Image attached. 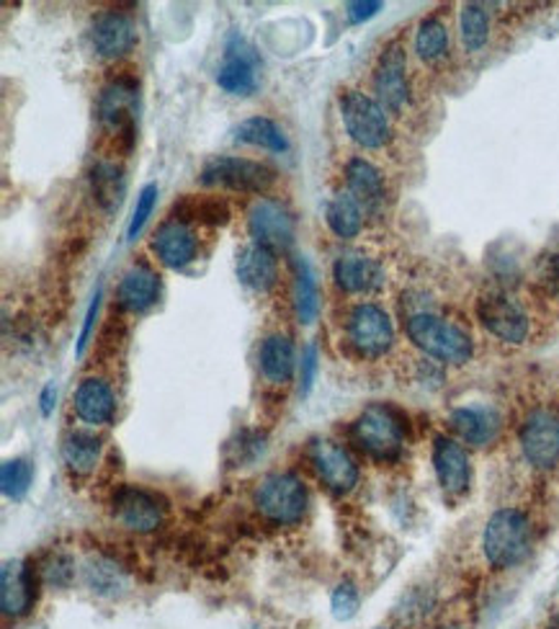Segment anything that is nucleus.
<instances>
[{
    "instance_id": "58836bf2",
    "label": "nucleus",
    "mask_w": 559,
    "mask_h": 629,
    "mask_svg": "<svg viewBox=\"0 0 559 629\" xmlns=\"http://www.w3.org/2000/svg\"><path fill=\"white\" fill-rule=\"evenodd\" d=\"M359 609V591L351 583H341L332 594V614L336 619H351Z\"/></svg>"
},
{
    "instance_id": "f704fd0d",
    "label": "nucleus",
    "mask_w": 559,
    "mask_h": 629,
    "mask_svg": "<svg viewBox=\"0 0 559 629\" xmlns=\"http://www.w3.org/2000/svg\"><path fill=\"white\" fill-rule=\"evenodd\" d=\"M534 284L544 295L559 299V241L541 253L534 268Z\"/></svg>"
},
{
    "instance_id": "37998d69",
    "label": "nucleus",
    "mask_w": 559,
    "mask_h": 629,
    "mask_svg": "<svg viewBox=\"0 0 559 629\" xmlns=\"http://www.w3.org/2000/svg\"><path fill=\"white\" fill-rule=\"evenodd\" d=\"M98 305H101V291H96L94 302H90L88 312H86V323H83V331H80V339H78V354H83V351H86L90 333H94V323H96V314H98Z\"/></svg>"
},
{
    "instance_id": "4468645a",
    "label": "nucleus",
    "mask_w": 559,
    "mask_h": 629,
    "mask_svg": "<svg viewBox=\"0 0 559 629\" xmlns=\"http://www.w3.org/2000/svg\"><path fill=\"white\" fill-rule=\"evenodd\" d=\"M114 514L127 529L147 534V531H155L163 523L165 506L155 493L134 488V485H124L114 496Z\"/></svg>"
},
{
    "instance_id": "393cba45",
    "label": "nucleus",
    "mask_w": 559,
    "mask_h": 629,
    "mask_svg": "<svg viewBox=\"0 0 559 629\" xmlns=\"http://www.w3.org/2000/svg\"><path fill=\"white\" fill-rule=\"evenodd\" d=\"M449 423L457 437L472 446H487L497 437V429H501V418H497L495 410L478 406L457 408L449 416Z\"/></svg>"
},
{
    "instance_id": "423d86ee",
    "label": "nucleus",
    "mask_w": 559,
    "mask_h": 629,
    "mask_svg": "<svg viewBox=\"0 0 559 629\" xmlns=\"http://www.w3.org/2000/svg\"><path fill=\"white\" fill-rule=\"evenodd\" d=\"M341 119L349 137L364 150H384L392 140V124L382 103L364 91L341 96Z\"/></svg>"
},
{
    "instance_id": "79ce46f5",
    "label": "nucleus",
    "mask_w": 559,
    "mask_h": 629,
    "mask_svg": "<svg viewBox=\"0 0 559 629\" xmlns=\"http://www.w3.org/2000/svg\"><path fill=\"white\" fill-rule=\"evenodd\" d=\"M315 377H317V349L309 343V346L305 349V354H302V372H299L302 395H307L309 389H313Z\"/></svg>"
},
{
    "instance_id": "6ab92c4d",
    "label": "nucleus",
    "mask_w": 559,
    "mask_h": 629,
    "mask_svg": "<svg viewBox=\"0 0 559 629\" xmlns=\"http://www.w3.org/2000/svg\"><path fill=\"white\" fill-rule=\"evenodd\" d=\"M434 467L438 483H441V488L449 493V496H462V493L470 490V456H467L462 444H457L454 439H436Z\"/></svg>"
},
{
    "instance_id": "6e6552de",
    "label": "nucleus",
    "mask_w": 559,
    "mask_h": 629,
    "mask_svg": "<svg viewBox=\"0 0 559 629\" xmlns=\"http://www.w3.org/2000/svg\"><path fill=\"white\" fill-rule=\"evenodd\" d=\"M199 181L204 186H219V189L245 191V194H263L276 181L274 168L266 163L251 161V157L238 155H217L204 163Z\"/></svg>"
},
{
    "instance_id": "49530a36",
    "label": "nucleus",
    "mask_w": 559,
    "mask_h": 629,
    "mask_svg": "<svg viewBox=\"0 0 559 629\" xmlns=\"http://www.w3.org/2000/svg\"><path fill=\"white\" fill-rule=\"evenodd\" d=\"M380 629H384V627H380Z\"/></svg>"
},
{
    "instance_id": "c85d7f7f",
    "label": "nucleus",
    "mask_w": 559,
    "mask_h": 629,
    "mask_svg": "<svg viewBox=\"0 0 559 629\" xmlns=\"http://www.w3.org/2000/svg\"><path fill=\"white\" fill-rule=\"evenodd\" d=\"M294 307H297L299 323H315L320 312V289L313 266L307 258H294Z\"/></svg>"
},
{
    "instance_id": "5701e85b",
    "label": "nucleus",
    "mask_w": 559,
    "mask_h": 629,
    "mask_svg": "<svg viewBox=\"0 0 559 629\" xmlns=\"http://www.w3.org/2000/svg\"><path fill=\"white\" fill-rule=\"evenodd\" d=\"M238 276L248 289L266 295V291L274 289V284L278 279L276 251H271L266 245L259 243L245 245L238 256Z\"/></svg>"
},
{
    "instance_id": "1a4fd4ad",
    "label": "nucleus",
    "mask_w": 559,
    "mask_h": 629,
    "mask_svg": "<svg viewBox=\"0 0 559 629\" xmlns=\"http://www.w3.org/2000/svg\"><path fill=\"white\" fill-rule=\"evenodd\" d=\"M346 341L361 358H380L395 343V325L380 305L361 302L346 318Z\"/></svg>"
},
{
    "instance_id": "aec40b11",
    "label": "nucleus",
    "mask_w": 559,
    "mask_h": 629,
    "mask_svg": "<svg viewBox=\"0 0 559 629\" xmlns=\"http://www.w3.org/2000/svg\"><path fill=\"white\" fill-rule=\"evenodd\" d=\"M346 186H349V194L357 197L366 212H382L384 205H387V181H384V174L366 157H351L346 163Z\"/></svg>"
},
{
    "instance_id": "2f4dec72",
    "label": "nucleus",
    "mask_w": 559,
    "mask_h": 629,
    "mask_svg": "<svg viewBox=\"0 0 559 629\" xmlns=\"http://www.w3.org/2000/svg\"><path fill=\"white\" fill-rule=\"evenodd\" d=\"M415 52L423 63H436L449 52V29L438 19H426L415 34Z\"/></svg>"
},
{
    "instance_id": "cd10ccee",
    "label": "nucleus",
    "mask_w": 559,
    "mask_h": 629,
    "mask_svg": "<svg viewBox=\"0 0 559 629\" xmlns=\"http://www.w3.org/2000/svg\"><path fill=\"white\" fill-rule=\"evenodd\" d=\"M364 214L366 209L349 191H338L328 201V207H325V222L343 241H351V238H357L364 230Z\"/></svg>"
},
{
    "instance_id": "473e14b6",
    "label": "nucleus",
    "mask_w": 559,
    "mask_h": 629,
    "mask_svg": "<svg viewBox=\"0 0 559 629\" xmlns=\"http://www.w3.org/2000/svg\"><path fill=\"white\" fill-rule=\"evenodd\" d=\"M459 29H462V44L467 52H480L490 40V16L485 5L467 3L462 9V19H459Z\"/></svg>"
},
{
    "instance_id": "dca6fc26",
    "label": "nucleus",
    "mask_w": 559,
    "mask_h": 629,
    "mask_svg": "<svg viewBox=\"0 0 559 629\" xmlns=\"http://www.w3.org/2000/svg\"><path fill=\"white\" fill-rule=\"evenodd\" d=\"M332 279L346 295H374L384 287L387 274L380 261L366 253H343L332 266Z\"/></svg>"
},
{
    "instance_id": "4be33fe9",
    "label": "nucleus",
    "mask_w": 559,
    "mask_h": 629,
    "mask_svg": "<svg viewBox=\"0 0 559 629\" xmlns=\"http://www.w3.org/2000/svg\"><path fill=\"white\" fill-rule=\"evenodd\" d=\"M34 604V573L21 560H9L0 571V609L6 617H24Z\"/></svg>"
},
{
    "instance_id": "f257e3e1",
    "label": "nucleus",
    "mask_w": 559,
    "mask_h": 629,
    "mask_svg": "<svg viewBox=\"0 0 559 629\" xmlns=\"http://www.w3.org/2000/svg\"><path fill=\"white\" fill-rule=\"evenodd\" d=\"M407 339L418 346L423 354L438 358L443 364H467L474 354V343L464 328L451 320L438 318L434 312H413L405 320Z\"/></svg>"
},
{
    "instance_id": "0eeeda50",
    "label": "nucleus",
    "mask_w": 559,
    "mask_h": 629,
    "mask_svg": "<svg viewBox=\"0 0 559 629\" xmlns=\"http://www.w3.org/2000/svg\"><path fill=\"white\" fill-rule=\"evenodd\" d=\"M478 318L497 341L520 346L531 335V314L516 295L505 289H490L478 299Z\"/></svg>"
},
{
    "instance_id": "b1692460",
    "label": "nucleus",
    "mask_w": 559,
    "mask_h": 629,
    "mask_svg": "<svg viewBox=\"0 0 559 629\" xmlns=\"http://www.w3.org/2000/svg\"><path fill=\"white\" fill-rule=\"evenodd\" d=\"M119 305L130 312H145L161 299V276L145 264L132 266L130 272L122 276L117 289Z\"/></svg>"
},
{
    "instance_id": "a18cd8bd",
    "label": "nucleus",
    "mask_w": 559,
    "mask_h": 629,
    "mask_svg": "<svg viewBox=\"0 0 559 629\" xmlns=\"http://www.w3.org/2000/svg\"><path fill=\"white\" fill-rule=\"evenodd\" d=\"M551 629H559V619L555 621V625H551Z\"/></svg>"
},
{
    "instance_id": "39448f33",
    "label": "nucleus",
    "mask_w": 559,
    "mask_h": 629,
    "mask_svg": "<svg viewBox=\"0 0 559 629\" xmlns=\"http://www.w3.org/2000/svg\"><path fill=\"white\" fill-rule=\"evenodd\" d=\"M351 437L369 456L380 462L397 460L405 444L403 416L390 406H369L351 426Z\"/></svg>"
},
{
    "instance_id": "72a5a7b5",
    "label": "nucleus",
    "mask_w": 559,
    "mask_h": 629,
    "mask_svg": "<svg viewBox=\"0 0 559 629\" xmlns=\"http://www.w3.org/2000/svg\"><path fill=\"white\" fill-rule=\"evenodd\" d=\"M34 481V470L26 460H9L0 470V485H3V493L13 500H21L32 488Z\"/></svg>"
},
{
    "instance_id": "f3484780",
    "label": "nucleus",
    "mask_w": 559,
    "mask_h": 629,
    "mask_svg": "<svg viewBox=\"0 0 559 629\" xmlns=\"http://www.w3.org/2000/svg\"><path fill=\"white\" fill-rule=\"evenodd\" d=\"M153 253L163 266L168 268H186L199 253V238L194 228L184 220L163 222L153 235Z\"/></svg>"
},
{
    "instance_id": "f8f14e48",
    "label": "nucleus",
    "mask_w": 559,
    "mask_h": 629,
    "mask_svg": "<svg viewBox=\"0 0 559 629\" xmlns=\"http://www.w3.org/2000/svg\"><path fill=\"white\" fill-rule=\"evenodd\" d=\"M309 462L317 472L322 485L338 496H346L357 488L359 483V464L346 452L341 444L328 439H317L309 444Z\"/></svg>"
},
{
    "instance_id": "9b49d317",
    "label": "nucleus",
    "mask_w": 559,
    "mask_h": 629,
    "mask_svg": "<svg viewBox=\"0 0 559 629\" xmlns=\"http://www.w3.org/2000/svg\"><path fill=\"white\" fill-rule=\"evenodd\" d=\"M217 86L232 96H251L259 91L261 57L243 36H230L222 63L217 67Z\"/></svg>"
},
{
    "instance_id": "e433bc0d",
    "label": "nucleus",
    "mask_w": 559,
    "mask_h": 629,
    "mask_svg": "<svg viewBox=\"0 0 559 629\" xmlns=\"http://www.w3.org/2000/svg\"><path fill=\"white\" fill-rule=\"evenodd\" d=\"M88 583L98 594H117L124 586V575L114 563L109 560H96L88 567Z\"/></svg>"
},
{
    "instance_id": "ddd939ff",
    "label": "nucleus",
    "mask_w": 559,
    "mask_h": 629,
    "mask_svg": "<svg viewBox=\"0 0 559 629\" xmlns=\"http://www.w3.org/2000/svg\"><path fill=\"white\" fill-rule=\"evenodd\" d=\"M520 449L534 467H555L559 462V418L549 410H534L520 426Z\"/></svg>"
},
{
    "instance_id": "bb28decb",
    "label": "nucleus",
    "mask_w": 559,
    "mask_h": 629,
    "mask_svg": "<svg viewBox=\"0 0 559 629\" xmlns=\"http://www.w3.org/2000/svg\"><path fill=\"white\" fill-rule=\"evenodd\" d=\"M90 189H94V197L103 212H117L127 191L122 166L117 161H98L90 170Z\"/></svg>"
},
{
    "instance_id": "7c9ffc66",
    "label": "nucleus",
    "mask_w": 559,
    "mask_h": 629,
    "mask_svg": "<svg viewBox=\"0 0 559 629\" xmlns=\"http://www.w3.org/2000/svg\"><path fill=\"white\" fill-rule=\"evenodd\" d=\"M101 439L90 437V433H70L63 444V460L73 475L86 477L101 462Z\"/></svg>"
},
{
    "instance_id": "c9c22d12",
    "label": "nucleus",
    "mask_w": 559,
    "mask_h": 629,
    "mask_svg": "<svg viewBox=\"0 0 559 629\" xmlns=\"http://www.w3.org/2000/svg\"><path fill=\"white\" fill-rule=\"evenodd\" d=\"M186 209H188V217H194V220H199L204 224H228L230 220L228 201L219 197L188 199Z\"/></svg>"
},
{
    "instance_id": "4c0bfd02",
    "label": "nucleus",
    "mask_w": 559,
    "mask_h": 629,
    "mask_svg": "<svg viewBox=\"0 0 559 629\" xmlns=\"http://www.w3.org/2000/svg\"><path fill=\"white\" fill-rule=\"evenodd\" d=\"M155 201H157V184H147L145 189L140 191L138 207H134L130 228H127V238H130V241H134V238L142 232V228H145V222L150 220V214H153L155 209Z\"/></svg>"
},
{
    "instance_id": "f03ea898",
    "label": "nucleus",
    "mask_w": 559,
    "mask_h": 629,
    "mask_svg": "<svg viewBox=\"0 0 559 629\" xmlns=\"http://www.w3.org/2000/svg\"><path fill=\"white\" fill-rule=\"evenodd\" d=\"M531 521L518 508H501L490 516L485 534H482V550L487 563L497 571H508L524 563L531 552Z\"/></svg>"
},
{
    "instance_id": "9d476101",
    "label": "nucleus",
    "mask_w": 559,
    "mask_h": 629,
    "mask_svg": "<svg viewBox=\"0 0 559 629\" xmlns=\"http://www.w3.org/2000/svg\"><path fill=\"white\" fill-rule=\"evenodd\" d=\"M374 93L376 101L387 114L405 117L407 107H410V80H407V57L399 42H392L387 49L382 52L380 63L374 70Z\"/></svg>"
},
{
    "instance_id": "a211bd4d",
    "label": "nucleus",
    "mask_w": 559,
    "mask_h": 629,
    "mask_svg": "<svg viewBox=\"0 0 559 629\" xmlns=\"http://www.w3.org/2000/svg\"><path fill=\"white\" fill-rule=\"evenodd\" d=\"M134 42H138V32H134V24L124 13H98L94 24H90V44H94L96 55L103 59L130 55Z\"/></svg>"
},
{
    "instance_id": "a19ab883",
    "label": "nucleus",
    "mask_w": 559,
    "mask_h": 629,
    "mask_svg": "<svg viewBox=\"0 0 559 629\" xmlns=\"http://www.w3.org/2000/svg\"><path fill=\"white\" fill-rule=\"evenodd\" d=\"M384 9L380 0H359V3H346V19L351 24H361V21L376 16Z\"/></svg>"
},
{
    "instance_id": "412c9836",
    "label": "nucleus",
    "mask_w": 559,
    "mask_h": 629,
    "mask_svg": "<svg viewBox=\"0 0 559 629\" xmlns=\"http://www.w3.org/2000/svg\"><path fill=\"white\" fill-rule=\"evenodd\" d=\"M73 410L83 423L109 426L117 416L114 389L98 377L83 379L73 395Z\"/></svg>"
},
{
    "instance_id": "ea45409f",
    "label": "nucleus",
    "mask_w": 559,
    "mask_h": 629,
    "mask_svg": "<svg viewBox=\"0 0 559 629\" xmlns=\"http://www.w3.org/2000/svg\"><path fill=\"white\" fill-rule=\"evenodd\" d=\"M42 575H44V581L50 583V586H67V583H70V578H73L70 560H65L63 555L50 558L42 567Z\"/></svg>"
},
{
    "instance_id": "7ed1b4c3",
    "label": "nucleus",
    "mask_w": 559,
    "mask_h": 629,
    "mask_svg": "<svg viewBox=\"0 0 559 629\" xmlns=\"http://www.w3.org/2000/svg\"><path fill=\"white\" fill-rule=\"evenodd\" d=\"M138 99L140 84L132 75H117L98 96V122L109 134H114L117 145L130 153L138 130Z\"/></svg>"
},
{
    "instance_id": "c03bdc74",
    "label": "nucleus",
    "mask_w": 559,
    "mask_h": 629,
    "mask_svg": "<svg viewBox=\"0 0 559 629\" xmlns=\"http://www.w3.org/2000/svg\"><path fill=\"white\" fill-rule=\"evenodd\" d=\"M55 400H57V389L47 385L42 389V395H40V402H42V413L44 416H50L52 410H55Z\"/></svg>"
},
{
    "instance_id": "2eb2a0df",
    "label": "nucleus",
    "mask_w": 559,
    "mask_h": 629,
    "mask_svg": "<svg viewBox=\"0 0 559 629\" xmlns=\"http://www.w3.org/2000/svg\"><path fill=\"white\" fill-rule=\"evenodd\" d=\"M248 228H251L253 243L266 245L271 251L289 249L294 241V220L278 201H255L248 214Z\"/></svg>"
},
{
    "instance_id": "20e7f679",
    "label": "nucleus",
    "mask_w": 559,
    "mask_h": 629,
    "mask_svg": "<svg viewBox=\"0 0 559 629\" xmlns=\"http://www.w3.org/2000/svg\"><path fill=\"white\" fill-rule=\"evenodd\" d=\"M253 504L263 519L271 523H278V527L299 523L309 506L307 485L294 472H274L259 483L253 493Z\"/></svg>"
},
{
    "instance_id": "a878e982",
    "label": "nucleus",
    "mask_w": 559,
    "mask_h": 629,
    "mask_svg": "<svg viewBox=\"0 0 559 629\" xmlns=\"http://www.w3.org/2000/svg\"><path fill=\"white\" fill-rule=\"evenodd\" d=\"M259 362L263 377L274 382V385H286V382L294 377V369H297V356H294L292 341L282 333L268 335V339L261 343Z\"/></svg>"
},
{
    "instance_id": "c756f323",
    "label": "nucleus",
    "mask_w": 559,
    "mask_h": 629,
    "mask_svg": "<svg viewBox=\"0 0 559 629\" xmlns=\"http://www.w3.org/2000/svg\"><path fill=\"white\" fill-rule=\"evenodd\" d=\"M235 137L243 145L271 150V153H286L289 150V140H286L284 130L268 117H251L240 122Z\"/></svg>"
}]
</instances>
